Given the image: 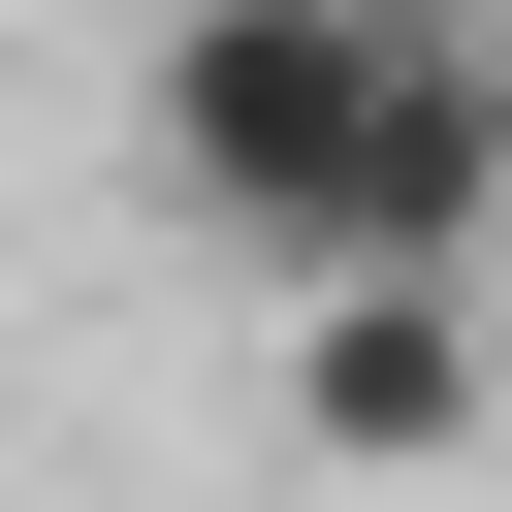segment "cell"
<instances>
[{"label":"cell","instance_id":"obj_1","mask_svg":"<svg viewBox=\"0 0 512 512\" xmlns=\"http://www.w3.org/2000/svg\"><path fill=\"white\" fill-rule=\"evenodd\" d=\"M128 128H160V192L256 288H352V256L512 288V64H480V0H160Z\"/></svg>","mask_w":512,"mask_h":512},{"label":"cell","instance_id":"obj_2","mask_svg":"<svg viewBox=\"0 0 512 512\" xmlns=\"http://www.w3.org/2000/svg\"><path fill=\"white\" fill-rule=\"evenodd\" d=\"M288 416H320L352 480H416V448H480V416H512V288H416V256H352V288H288Z\"/></svg>","mask_w":512,"mask_h":512},{"label":"cell","instance_id":"obj_3","mask_svg":"<svg viewBox=\"0 0 512 512\" xmlns=\"http://www.w3.org/2000/svg\"><path fill=\"white\" fill-rule=\"evenodd\" d=\"M480 64H512V0H480Z\"/></svg>","mask_w":512,"mask_h":512}]
</instances>
